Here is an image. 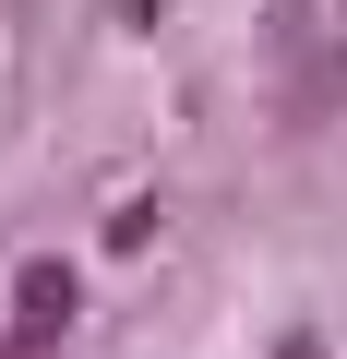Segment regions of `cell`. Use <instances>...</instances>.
<instances>
[{
  "label": "cell",
  "mask_w": 347,
  "mask_h": 359,
  "mask_svg": "<svg viewBox=\"0 0 347 359\" xmlns=\"http://www.w3.org/2000/svg\"><path fill=\"white\" fill-rule=\"evenodd\" d=\"M60 323H72V264H25V287H13V359H48Z\"/></svg>",
  "instance_id": "6da1fadb"
},
{
  "label": "cell",
  "mask_w": 347,
  "mask_h": 359,
  "mask_svg": "<svg viewBox=\"0 0 347 359\" xmlns=\"http://www.w3.org/2000/svg\"><path fill=\"white\" fill-rule=\"evenodd\" d=\"M275 359H323V347H311V335H299V347H275Z\"/></svg>",
  "instance_id": "7a4b0ae2"
}]
</instances>
